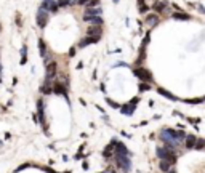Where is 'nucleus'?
<instances>
[{"instance_id": "1", "label": "nucleus", "mask_w": 205, "mask_h": 173, "mask_svg": "<svg viewBox=\"0 0 205 173\" xmlns=\"http://www.w3.org/2000/svg\"><path fill=\"white\" fill-rule=\"evenodd\" d=\"M47 21H48V11L43 8L39 10V13H37V23H39V26H42L43 27L45 24H47Z\"/></svg>"}, {"instance_id": "2", "label": "nucleus", "mask_w": 205, "mask_h": 173, "mask_svg": "<svg viewBox=\"0 0 205 173\" xmlns=\"http://www.w3.org/2000/svg\"><path fill=\"white\" fill-rule=\"evenodd\" d=\"M157 21H159V18H157L156 15H151V16L146 18V24H148V26H154Z\"/></svg>"}, {"instance_id": "3", "label": "nucleus", "mask_w": 205, "mask_h": 173, "mask_svg": "<svg viewBox=\"0 0 205 173\" xmlns=\"http://www.w3.org/2000/svg\"><path fill=\"white\" fill-rule=\"evenodd\" d=\"M74 2H75V3H79V5H85L88 0H74Z\"/></svg>"}]
</instances>
